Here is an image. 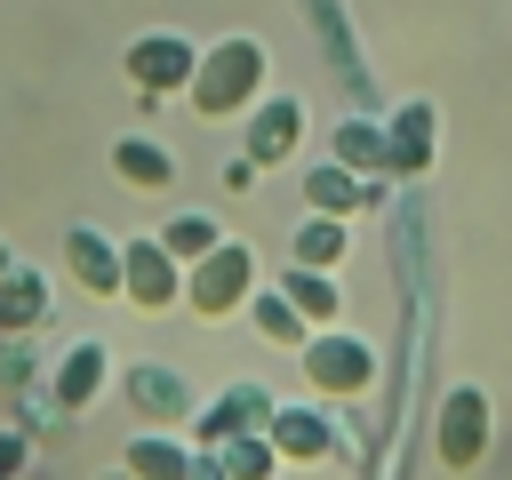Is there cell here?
Instances as JSON below:
<instances>
[{"label": "cell", "mask_w": 512, "mask_h": 480, "mask_svg": "<svg viewBox=\"0 0 512 480\" xmlns=\"http://www.w3.org/2000/svg\"><path fill=\"white\" fill-rule=\"evenodd\" d=\"M192 112L200 120H224V112H248L256 96H264V48L248 40V32H232V40H216L208 56H200V72H192Z\"/></svg>", "instance_id": "obj_1"}, {"label": "cell", "mask_w": 512, "mask_h": 480, "mask_svg": "<svg viewBox=\"0 0 512 480\" xmlns=\"http://www.w3.org/2000/svg\"><path fill=\"white\" fill-rule=\"evenodd\" d=\"M248 296H256V256H248L240 240H216L200 264H184V304H192L200 320H232Z\"/></svg>", "instance_id": "obj_2"}, {"label": "cell", "mask_w": 512, "mask_h": 480, "mask_svg": "<svg viewBox=\"0 0 512 480\" xmlns=\"http://www.w3.org/2000/svg\"><path fill=\"white\" fill-rule=\"evenodd\" d=\"M304 384L320 400H360L376 384V352L360 336H344V328H312L304 336Z\"/></svg>", "instance_id": "obj_3"}, {"label": "cell", "mask_w": 512, "mask_h": 480, "mask_svg": "<svg viewBox=\"0 0 512 480\" xmlns=\"http://www.w3.org/2000/svg\"><path fill=\"white\" fill-rule=\"evenodd\" d=\"M120 72L136 80V96H144V104H168V96H184V88H192L200 48H192L184 32H144V40H128Z\"/></svg>", "instance_id": "obj_4"}, {"label": "cell", "mask_w": 512, "mask_h": 480, "mask_svg": "<svg viewBox=\"0 0 512 480\" xmlns=\"http://www.w3.org/2000/svg\"><path fill=\"white\" fill-rule=\"evenodd\" d=\"M488 440H496L488 392H480V384H456V392L440 400V416H432V456H440L448 472H472V464L488 456Z\"/></svg>", "instance_id": "obj_5"}, {"label": "cell", "mask_w": 512, "mask_h": 480, "mask_svg": "<svg viewBox=\"0 0 512 480\" xmlns=\"http://www.w3.org/2000/svg\"><path fill=\"white\" fill-rule=\"evenodd\" d=\"M104 384H112V344H96V336L64 344L48 368V416H88L104 400Z\"/></svg>", "instance_id": "obj_6"}, {"label": "cell", "mask_w": 512, "mask_h": 480, "mask_svg": "<svg viewBox=\"0 0 512 480\" xmlns=\"http://www.w3.org/2000/svg\"><path fill=\"white\" fill-rule=\"evenodd\" d=\"M120 296H128L136 312H168V304H184V264L160 248V232L120 248Z\"/></svg>", "instance_id": "obj_7"}, {"label": "cell", "mask_w": 512, "mask_h": 480, "mask_svg": "<svg viewBox=\"0 0 512 480\" xmlns=\"http://www.w3.org/2000/svg\"><path fill=\"white\" fill-rule=\"evenodd\" d=\"M272 408H280V400H272L264 384H224V392L192 416V448H224L232 432H264V424H272Z\"/></svg>", "instance_id": "obj_8"}, {"label": "cell", "mask_w": 512, "mask_h": 480, "mask_svg": "<svg viewBox=\"0 0 512 480\" xmlns=\"http://www.w3.org/2000/svg\"><path fill=\"white\" fill-rule=\"evenodd\" d=\"M264 440L280 448V464H328L336 456V416L312 408V400H280L272 424H264Z\"/></svg>", "instance_id": "obj_9"}, {"label": "cell", "mask_w": 512, "mask_h": 480, "mask_svg": "<svg viewBox=\"0 0 512 480\" xmlns=\"http://www.w3.org/2000/svg\"><path fill=\"white\" fill-rule=\"evenodd\" d=\"M296 144H304V104L296 96H256L248 104V160L256 168H280Z\"/></svg>", "instance_id": "obj_10"}, {"label": "cell", "mask_w": 512, "mask_h": 480, "mask_svg": "<svg viewBox=\"0 0 512 480\" xmlns=\"http://www.w3.org/2000/svg\"><path fill=\"white\" fill-rule=\"evenodd\" d=\"M64 272L88 288V296H120V240L104 224H72L64 232Z\"/></svg>", "instance_id": "obj_11"}, {"label": "cell", "mask_w": 512, "mask_h": 480, "mask_svg": "<svg viewBox=\"0 0 512 480\" xmlns=\"http://www.w3.org/2000/svg\"><path fill=\"white\" fill-rule=\"evenodd\" d=\"M128 408L144 416V424H192L200 416V400H192V384L176 376V368H128Z\"/></svg>", "instance_id": "obj_12"}, {"label": "cell", "mask_w": 512, "mask_h": 480, "mask_svg": "<svg viewBox=\"0 0 512 480\" xmlns=\"http://www.w3.org/2000/svg\"><path fill=\"white\" fill-rule=\"evenodd\" d=\"M192 440L184 432H168V424H144L128 448H120V472H136V480H192Z\"/></svg>", "instance_id": "obj_13"}, {"label": "cell", "mask_w": 512, "mask_h": 480, "mask_svg": "<svg viewBox=\"0 0 512 480\" xmlns=\"http://www.w3.org/2000/svg\"><path fill=\"white\" fill-rule=\"evenodd\" d=\"M48 304H56V296H48V280H40L32 264H8V272H0V336H32V328L48 320Z\"/></svg>", "instance_id": "obj_14"}, {"label": "cell", "mask_w": 512, "mask_h": 480, "mask_svg": "<svg viewBox=\"0 0 512 480\" xmlns=\"http://www.w3.org/2000/svg\"><path fill=\"white\" fill-rule=\"evenodd\" d=\"M112 176H120L128 192H168V184H176V152L152 144V136H120V144H112Z\"/></svg>", "instance_id": "obj_15"}, {"label": "cell", "mask_w": 512, "mask_h": 480, "mask_svg": "<svg viewBox=\"0 0 512 480\" xmlns=\"http://www.w3.org/2000/svg\"><path fill=\"white\" fill-rule=\"evenodd\" d=\"M304 200H312V216H344V208H360V200H376V184H360L344 160H320L312 176H304Z\"/></svg>", "instance_id": "obj_16"}, {"label": "cell", "mask_w": 512, "mask_h": 480, "mask_svg": "<svg viewBox=\"0 0 512 480\" xmlns=\"http://www.w3.org/2000/svg\"><path fill=\"white\" fill-rule=\"evenodd\" d=\"M384 144H392V168L416 176V168L432 160V104H400V120L384 128Z\"/></svg>", "instance_id": "obj_17"}, {"label": "cell", "mask_w": 512, "mask_h": 480, "mask_svg": "<svg viewBox=\"0 0 512 480\" xmlns=\"http://www.w3.org/2000/svg\"><path fill=\"white\" fill-rule=\"evenodd\" d=\"M280 296H288V304H296L312 328H336V280H328V272H312V264H288V272H280Z\"/></svg>", "instance_id": "obj_18"}, {"label": "cell", "mask_w": 512, "mask_h": 480, "mask_svg": "<svg viewBox=\"0 0 512 480\" xmlns=\"http://www.w3.org/2000/svg\"><path fill=\"white\" fill-rule=\"evenodd\" d=\"M248 320H256V336H272V344H296V352H304V336H312V320H304V312H296L280 288H256V296H248Z\"/></svg>", "instance_id": "obj_19"}, {"label": "cell", "mask_w": 512, "mask_h": 480, "mask_svg": "<svg viewBox=\"0 0 512 480\" xmlns=\"http://www.w3.org/2000/svg\"><path fill=\"white\" fill-rule=\"evenodd\" d=\"M344 248H352V232H344V216H312V224L296 232V256H288V264H312V272H336V264H344Z\"/></svg>", "instance_id": "obj_20"}, {"label": "cell", "mask_w": 512, "mask_h": 480, "mask_svg": "<svg viewBox=\"0 0 512 480\" xmlns=\"http://www.w3.org/2000/svg\"><path fill=\"white\" fill-rule=\"evenodd\" d=\"M216 464H224L232 480H280V448H272L264 432H232V440L216 448Z\"/></svg>", "instance_id": "obj_21"}, {"label": "cell", "mask_w": 512, "mask_h": 480, "mask_svg": "<svg viewBox=\"0 0 512 480\" xmlns=\"http://www.w3.org/2000/svg\"><path fill=\"white\" fill-rule=\"evenodd\" d=\"M216 240H224V232H216V216H200V208H184V216H168V224H160V248H168L176 264H200Z\"/></svg>", "instance_id": "obj_22"}, {"label": "cell", "mask_w": 512, "mask_h": 480, "mask_svg": "<svg viewBox=\"0 0 512 480\" xmlns=\"http://www.w3.org/2000/svg\"><path fill=\"white\" fill-rule=\"evenodd\" d=\"M336 160H344L352 176H368V168H392V144H384V128L344 120V128H336Z\"/></svg>", "instance_id": "obj_23"}, {"label": "cell", "mask_w": 512, "mask_h": 480, "mask_svg": "<svg viewBox=\"0 0 512 480\" xmlns=\"http://www.w3.org/2000/svg\"><path fill=\"white\" fill-rule=\"evenodd\" d=\"M24 464H32L24 432H8V424H0V480H24Z\"/></svg>", "instance_id": "obj_24"}, {"label": "cell", "mask_w": 512, "mask_h": 480, "mask_svg": "<svg viewBox=\"0 0 512 480\" xmlns=\"http://www.w3.org/2000/svg\"><path fill=\"white\" fill-rule=\"evenodd\" d=\"M192 480H232V472L216 464V448H200V456H192Z\"/></svg>", "instance_id": "obj_25"}, {"label": "cell", "mask_w": 512, "mask_h": 480, "mask_svg": "<svg viewBox=\"0 0 512 480\" xmlns=\"http://www.w3.org/2000/svg\"><path fill=\"white\" fill-rule=\"evenodd\" d=\"M8 264H16V256H8V240H0V272H8Z\"/></svg>", "instance_id": "obj_26"}, {"label": "cell", "mask_w": 512, "mask_h": 480, "mask_svg": "<svg viewBox=\"0 0 512 480\" xmlns=\"http://www.w3.org/2000/svg\"><path fill=\"white\" fill-rule=\"evenodd\" d=\"M104 480H136V472H104Z\"/></svg>", "instance_id": "obj_27"}]
</instances>
